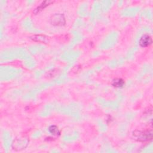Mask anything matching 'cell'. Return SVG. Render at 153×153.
I'll return each mask as SVG.
<instances>
[{
	"mask_svg": "<svg viewBox=\"0 0 153 153\" xmlns=\"http://www.w3.org/2000/svg\"><path fill=\"white\" fill-rule=\"evenodd\" d=\"M133 137L139 142H146L152 139V131L151 130H136L133 132Z\"/></svg>",
	"mask_w": 153,
	"mask_h": 153,
	"instance_id": "obj_1",
	"label": "cell"
},
{
	"mask_svg": "<svg viewBox=\"0 0 153 153\" xmlns=\"http://www.w3.org/2000/svg\"><path fill=\"white\" fill-rule=\"evenodd\" d=\"M50 23L53 26H62L66 23L65 16L62 14H54L50 17Z\"/></svg>",
	"mask_w": 153,
	"mask_h": 153,
	"instance_id": "obj_2",
	"label": "cell"
},
{
	"mask_svg": "<svg viewBox=\"0 0 153 153\" xmlns=\"http://www.w3.org/2000/svg\"><path fill=\"white\" fill-rule=\"evenodd\" d=\"M29 140L25 138H19L16 139L12 144L13 149L15 151H20L23 149H25L27 144Z\"/></svg>",
	"mask_w": 153,
	"mask_h": 153,
	"instance_id": "obj_3",
	"label": "cell"
},
{
	"mask_svg": "<svg viewBox=\"0 0 153 153\" xmlns=\"http://www.w3.org/2000/svg\"><path fill=\"white\" fill-rule=\"evenodd\" d=\"M152 42L151 36L148 34H145L140 37L139 43L142 47H146L149 46L152 44Z\"/></svg>",
	"mask_w": 153,
	"mask_h": 153,
	"instance_id": "obj_4",
	"label": "cell"
},
{
	"mask_svg": "<svg viewBox=\"0 0 153 153\" xmlns=\"http://www.w3.org/2000/svg\"><path fill=\"white\" fill-rule=\"evenodd\" d=\"M48 38L45 36V35H35L31 37V39L33 40L34 41L41 42V43H45L48 41Z\"/></svg>",
	"mask_w": 153,
	"mask_h": 153,
	"instance_id": "obj_5",
	"label": "cell"
},
{
	"mask_svg": "<svg viewBox=\"0 0 153 153\" xmlns=\"http://www.w3.org/2000/svg\"><path fill=\"white\" fill-rule=\"evenodd\" d=\"M51 3H52V1H45L42 2L36 8H35V10L33 11L34 14H36L39 13L40 11H41L43 9H44L46 7H47Z\"/></svg>",
	"mask_w": 153,
	"mask_h": 153,
	"instance_id": "obj_6",
	"label": "cell"
},
{
	"mask_svg": "<svg viewBox=\"0 0 153 153\" xmlns=\"http://www.w3.org/2000/svg\"><path fill=\"white\" fill-rule=\"evenodd\" d=\"M124 81L122 78H115L112 82V85L117 88H121L124 85Z\"/></svg>",
	"mask_w": 153,
	"mask_h": 153,
	"instance_id": "obj_7",
	"label": "cell"
},
{
	"mask_svg": "<svg viewBox=\"0 0 153 153\" xmlns=\"http://www.w3.org/2000/svg\"><path fill=\"white\" fill-rule=\"evenodd\" d=\"M48 131L49 132L53 134V135H54V136H57V135H59L60 134V131H59V128L55 126V125H52V126H50L48 128Z\"/></svg>",
	"mask_w": 153,
	"mask_h": 153,
	"instance_id": "obj_8",
	"label": "cell"
}]
</instances>
